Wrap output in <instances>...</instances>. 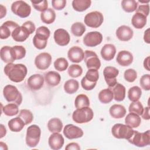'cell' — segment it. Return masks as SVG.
Returning a JSON list of instances; mask_svg holds the SVG:
<instances>
[{
  "label": "cell",
  "mask_w": 150,
  "mask_h": 150,
  "mask_svg": "<svg viewBox=\"0 0 150 150\" xmlns=\"http://www.w3.org/2000/svg\"><path fill=\"white\" fill-rule=\"evenodd\" d=\"M4 73L9 80L13 82L20 83L26 76L28 69L23 64L8 63L4 67Z\"/></svg>",
  "instance_id": "obj_1"
},
{
  "label": "cell",
  "mask_w": 150,
  "mask_h": 150,
  "mask_svg": "<svg viewBox=\"0 0 150 150\" xmlns=\"http://www.w3.org/2000/svg\"><path fill=\"white\" fill-rule=\"evenodd\" d=\"M94 117V112L89 107L77 108L72 114L73 120L78 124H83L90 121Z\"/></svg>",
  "instance_id": "obj_2"
},
{
  "label": "cell",
  "mask_w": 150,
  "mask_h": 150,
  "mask_svg": "<svg viewBox=\"0 0 150 150\" xmlns=\"http://www.w3.org/2000/svg\"><path fill=\"white\" fill-rule=\"evenodd\" d=\"M3 95L5 100L9 103L19 105L22 101V96L18 88L12 85H6L3 90Z\"/></svg>",
  "instance_id": "obj_3"
},
{
  "label": "cell",
  "mask_w": 150,
  "mask_h": 150,
  "mask_svg": "<svg viewBox=\"0 0 150 150\" xmlns=\"http://www.w3.org/2000/svg\"><path fill=\"white\" fill-rule=\"evenodd\" d=\"M41 130L37 125H32L27 128L26 135V144L31 148L35 147L39 142Z\"/></svg>",
  "instance_id": "obj_4"
},
{
  "label": "cell",
  "mask_w": 150,
  "mask_h": 150,
  "mask_svg": "<svg viewBox=\"0 0 150 150\" xmlns=\"http://www.w3.org/2000/svg\"><path fill=\"white\" fill-rule=\"evenodd\" d=\"M128 141L131 144L138 147L149 145L150 144V131L148 130L144 132H139L134 130Z\"/></svg>",
  "instance_id": "obj_5"
},
{
  "label": "cell",
  "mask_w": 150,
  "mask_h": 150,
  "mask_svg": "<svg viewBox=\"0 0 150 150\" xmlns=\"http://www.w3.org/2000/svg\"><path fill=\"white\" fill-rule=\"evenodd\" d=\"M132 127L122 124H115L111 128L112 135L118 139H128L134 132Z\"/></svg>",
  "instance_id": "obj_6"
},
{
  "label": "cell",
  "mask_w": 150,
  "mask_h": 150,
  "mask_svg": "<svg viewBox=\"0 0 150 150\" xmlns=\"http://www.w3.org/2000/svg\"><path fill=\"white\" fill-rule=\"evenodd\" d=\"M11 11L15 15L20 18H25L30 15L31 7L23 1H17L11 5Z\"/></svg>",
  "instance_id": "obj_7"
},
{
  "label": "cell",
  "mask_w": 150,
  "mask_h": 150,
  "mask_svg": "<svg viewBox=\"0 0 150 150\" xmlns=\"http://www.w3.org/2000/svg\"><path fill=\"white\" fill-rule=\"evenodd\" d=\"M104 17L103 14L98 11H93L88 13L84 17V23L88 27L97 28L103 23Z\"/></svg>",
  "instance_id": "obj_8"
},
{
  "label": "cell",
  "mask_w": 150,
  "mask_h": 150,
  "mask_svg": "<svg viewBox=\"0 0 150 150\" xmlns=\"http://www.w3.org/2000/svg\"><path fill=\"white\" fill-rule=\"evenodd\" d=\"M84 60L88 69L98 70L101 67V62L97 54L93 51L86 50L84 52Z\"/></svg>",
  "instance_id": "obj_9"
},
{
  "label": "cell",
  "mask_w": 150,
  "mask_h": 150,
  "mask_svg": "<svg viewBox=\"0 0 150 150\" xmlns=\"http://www.w3.org/2000/svg\"><path fill=\"white\" fill-rule=\"evenodd\" d=\"M103 41L102 34L97 31L90 32L83 38V43L88 47H95Z\"/></svg>",
  "instance_id": "obj_10"
},
{
  "label": "cell",
  "mask_w": 150,
  "mask_h": 150,
  "mask_svg": "<svg viewBox=\"0 0 150 150\" xmlns=\"http://www.w3.org/2000/svg\"><path fill=\"white\" fill-rule=\"evenodd\" d=\"M119 74V70L112 66L105 67L103 70V75L104 77L105 81L109 88L113 87L117 82L116 77Z\"/></svg>",
  "instance_id": "obj_11"
},
{
  "label": "cell",
  "mask_w": 150,
  "mask_h": 150,
  "mask_svg": "<svg viewBox=\"0 0 150 150\" xmlns=\"http://www.w3.org/2000/svg\"><path fill=\"white\" fill-rule=\"evenodd\" d=\"M52 59V56L49 53L43 52L36 56L35 59V64L39 70H46L50 66Z\"/></svg>",
  "instance_id": "obj_12"
},
{
  "label": "cell",
  "mask_w": 150,
  "mask_h": 150,
  "mask_svg": "<svg viewBox=\"0 0 150 150\" xmlns=\"http://www.w3.org/2000/svg\"><path fill=\"white\" fill-rule=\"evenodd\" d=\"M63 134L67 138L73 139L82 137L84 132L79 127L70 124L64 127L63 129Z\"/></svg>",
  "instance_id": "obj_13"
},
{
  "label": "cell",
  "mask_w": 150,
  "mask_h": 150,
  "mask_svg": "<svg viewBox=\"0 0 150 150\" xmlns=\"http://www.w3.org/2000/svg\"><path fill=\"white\" fill-rule=\"evenodd\" d=\"M54 40L59 46H64L67 45L70 40V35L67 30L64 29H57L54 32Z\"/></svg>",
  "instance_id": "obj_14"
},
{
  "label": "cell",
  "mask_w": 150,
  "mask_h": 150,
  "mask_svg": "<svg viewBox=\"0 0 150 150\" xmlns=\"http://www.w3.org/2000/svg\"><path fill=\"white\" fill-rule=\"evenodd\" d=\"M19 26L18 24L12 21L5 22L0 27V38L1 39H8L13 30Z\"/></svg>",
  "instance_id": "obj_15"
},
{
  "label": "cell",
  "mask_w": 150,
  "mask_h": 150,
  "mask_svg": "<svg viewBox=\"0 0 150 150\" xmlns=\"http://www.w3.org/2000/svg\"><path fill=\"white\" fill-rule=\"evenodd\" d=\"M28 87L32 91L40 90L43 86L44 78L39 74H35L29 77L27 81Z\"/></svg>",
  "instance_id": "obj_16"
},
{
  "label": "cell",
  "mask_w": 150,
  "mask_h": 150,
  "mask_svg": "<svg viewBox=\"0 0 150 150\" xmlns=\"http://www.w3.org/2000/svg\"><path fill=\"white\" fill-rule=\"evenodd\" d=\"M30 35L28 29L23 26H19L16 28L12 33V39L18 42H22L25 41Z\"/></svg>",
  "instance_id": "obj_17"
},
{
  "label": "cell",
  "mask_w": 150,
  "mask_h": 150,
  "mask_svg": "<svg viewBox=\"0 0 150 150\" xmlns=\"http://www.w3.org/2000/svg\"><path fill=\"white\" fill-rule=\"evenodd\" d=\"M116 36L121 41H128L133 36L134 32L132 29L126 25L120 26L116 30Z\"/></svg>",
  "instance_id": "obj_18"
},
{
  "label": "cell",
  "mask_w": 150,
  "mask_h": 150,
  "mask_svg": "<svg viewBox=\"0 0 150 150\" xmlns=\"http://www.w3.org/2000/svg\"><path fill=\"white\" fill-rule=\"evenodd\" d=\"M69 59L73 63H80L84 59V52L79 46L71 47L67 52Z\"/></svg>",
  "instance_id": "obj_19"
},
{
  "label": "cell",
  "mask_w": 150,
  "mask_h": 150,
  "mask_svg": "<svg viewBox=\"0 0 150 150\" xmlns=\"http://www.w3.org/2000/svg\"><path fill=\"white\" fill-rule=\"evenodd\" d=\"M64 142L63 137L59 132L53 133L49 138L48 144L50 148L53 150H58L63 147Z\"/></svg>",
  "instance_id": "obj_20"
},
{
  "label": "cell",
  "mask_w": 150,
  "mask_h": 150,
  "mask_svg": "<svg viewBox=\"0 0 150 150\" xmlns=\"http://www.w3.org/2000/svg\"><path fill=\"white\" fill-rule=\"evenodd\" d=\"M132 54L127 50H121L118 52L116 58L117 62L121 66H128L133 62Z\"/></svg>",
  "instance_id": "obj_21"
},
{
  "label": "cell",
  "mask_w": 150,
  "mask_h": 150,
  "mask_svg": "<svg viewBox=\"0 0 150 150\" xmlns=\"http://www.w3.org/2000/svg\"><path fill=\"white\" fill-rule=\"evenodd\" d=\"M100 53L104 60L110 61L114 57L116 53V48L112 44H105L101 48Z\"/></svg>",
  "instance_id": "obj_22"
},
{
  "label": "cell",
  "mask_w": 150,
  "mask_h": 150,
  "mask_svg": "<svg viewBox=\"0 0 150 150\" xmlns=\"http://www.w3.org/2000/svg\"><path fill=\"white\" fill-rule=\"evenodd\" d=\"M113 93V97L117 101H122L125 97V87L121 84L117 83L113 87L109 88Z\"/></svg>",
  "instance_id": "obj_23"
},
{
  "label": "cell",
  "mask_w": 150,
  "mask_h": 150,
  "mask_svg": "<svg viewBox=\"0 0 150 150\" xmlns=\"http://www.w3.org/2000/svg\"><path fill=\"white\" fill-rule=\"evenodd\" d=\"M45 80L46 84L50 87L57 86L61 80L60 74L54 71H50L45 73Z\"/></svg>",
  "instance_id": "obj_24"
},
{
  "label": "cell",
  "mask_w": 150,
  "mask_h": 150,
  "mask_svg": "<svg viewBox=\"0 0 150 150\" xmlns=\"http://www.w3.org/2000/svg\"><path fill=\"white\" fill-rule=\"evenodd\" d=\"M1 59L6 63H13L15 60L13 57L12 48L9 46H4L1 47Z\"/></svg>",
  "instance_id": "obj_25"
},
{
  "label": "cell",
  "mask_w": 150,
  "mask_h": 150,
  "mask_svg": "<svg viewBox=\"0 0 150 150\" xmlns=\"http://www.w3.org/2000/svg\"><path fill=\"white\" fill-rule=\"evenodd\" d=\"M111 116L114 118H122L126 114V109L121 104H114L109 110Z\"/></svg>",
  "instance_id": "obj_26"
},
{
  "label": "cell",
  "mask_w": 150,
  "mask_h": 150,
  "mask_svg": "<svg viewBox=\"0 0 150 150\" xmlns=\"http://www.w3.org/2000/svg\"><path fill=\"white\" fill-rule=\"evenodd\" d=\"M8 125L11 131L18 132L21 131L23 128L25 124L24 121L18 116L17 117L9 120L8 121Z\"/></svg>",
  "instance_id": "obj_27"
},
{
  "label": "cell",
  "mask_w": 150,
  "mask_h": 150,
  "mask_svg": "<svg viewBox=\"0 0 150 150\" xmlns=\"http://www.w3.org/2000/svg\"><path fill=\"white\" fill-rule=\"evenodd\" d=\"M131 23L136 29H142L146 23V17L142 13L136 12L132 17Z\"/></svg>",
  "instance_id": "obj_28"
},
{
  "label": "cell",
  "mask_w": 150,
  "mask_h": 150,
  "mask_svg": "<svg viewBox=\"0 0 150 150\" xmlns=\"http://www.w3.org/2000/svg\"><path fill=\"white\" fill-rule=\"evenodd\" d=\"M125 122L126 125H128L132 128H137L141 124V119L139 115L135 113L130 112L125 117Z\"/></svg>",
  "instance_id": "obj_29"
},
{
  "label": "cell",
  "mask_w": 150,
  "mask_h": 150,
  "mask_svg": "<svg viewBox=\"0 0 150 150\" xmlns=\"http://www.w3.org/2000/svg\"><path fill=\"white\" fill-rule=\"evenodd\" d=\"M47 128L50 132H60L63 128V123L59 118H53L48 121Z\"/></svg>",
  "instance_id": "obj_30"
},
{
  "label": "cell",
  "mask_w": 150,
  "mask_h": 150,
  "mask_svg": "<svg viewBox=\"0 0 150 150\" xmlns=\"http://www.w3.org/2000/svg\"><path fill=\"white\" fill-rule=\"evenodd\" d=\"M40 19L42 21L46 24L52 23L56 19V13L52 8H47L46 11L41 12Z\"/></svg>",
  "instance_id": "obj_31"
},
{
  "label": "cell",
  "mask_w": 150,
  "mask_h": 150,
  "mask_svg": "<svg viewBox=\"0 0 150 150\" xmlns=\"http://www.w3.org/2000/svg\"><path fill=\"white\" fill-rule=\"evenodd\" d=\"M90 0H74L72 2L73 9L78 12H83L87 9L91 5Z\"/></svg>",
  "instance_id": "obj_32"
},
{
  "label": "cell",
  "mask_w": 150,
  "mask_h": 150,
  "mask_svg": "<svg viewBox=\"0 0 150 150\" xmlns=\"http://www.w3.org/2000/svg\"><path fill=\"white\" fill-rule=\"evenodd\" d=\"M79 88V82L74 79H70L66 81L64 84V90L69 94L76 93Z\"/></svg>",
  "instance_id": "obj_33"
},
{
  "label": "cell",
  "mask_w": 150,
  "mask_h": 150,
  "mask_svg": "<svg viewBox=\"0 0 150 150\" xmlns=\"http://www.w3.org/2000/svg\"><path fill=\"white\" fill-rule=\"evenodd\" d=\"M113 98V93L109 88L101 90L98 94V99L103 104L110 103Z\"/></svg>",
  "instance_id": "obj_34"
},
{
  "label": "cell",
  "mask_w": 150,
  "mask_h": 150,
  "mask_svg": "<svg viewBox=\"0 0 150 150\" xmlns=\"http://www.w3.org/2000/svg\"><path fill=\"white\" fill-rule=\"evenodd\" d=\"M74 105L76 108L89 107L90 105L89 98L86 95L84 94H79L75 98Z\"/></svg>",
  "instance_id": "obj_35"
},
{
  "label": "cell",
  "mask_w": 150,
  "mask_h": 150,
  "mask_svg": "<svg viewBox=\"0 0 150 150\" xmlns=\"http://www.w3.org/2000/svg\"><path fill=\"white\" fill-rule=\"evenodd\" d=\"M142 95V90L138 86L131 87L128 91V97L132 102L138 101Z\"/></svg>",
  "instance_id": "obj_36"
},
{
  "label": "cell",
  "mask_w": 150,
  "mask_h": 150,
  "mask_svg": "<svg viewBox=\"0 0 150 150\" xmlns=\"http://www.w3.org/2000/svg\"><path fill=\"white\" fill-rule=\"evenodd\" d=\"M2 111L4 114L7 116H14L19 112L18 105L15 103L8 104L2 108Z\"/></svg>",
  "instance_id": "obj_37"
},
{
  "label": "cell",
  "mask_w": 150,
  "mask_h": 150,
  "mask_svg": "<svg viewBox=\"0 0 150 150\" xmlns=\"http://www.w3.org/2000/svg\"><path fill=\"white\" fill-rule=\"evenodd\" d=\"M123 10L127 12H132L137 9L138 2L134 0H123L121 2Z\"/></svg>",
  "instance_id": "obj_38"
},
{
  "label": "cell",
  "mask_w": 150,
  "mask_h": 150,
  "mask_svg": "<svg viewBox=\"0 0 150 150\" xmlns=\"http://www.w3.org/2000/svg\"><path fill=\"white\" fill-rule=\"evenodd\" d=\"M86 31V27L81 22H75L71 26V32L72 34L77 37L81 36Z\"/></svg>",
  "instance_id": "obj_39"
},
{
  "label": "cell",
  "mask_w": 150,
  "mask_h": 150,
  "mask_svg": "<svg viewBox=\"0 0 150 150\" xmlns=\"http://www.w3.org/2000/svg\"><path fill=\"white\" fill-rule=\"evenodd\" d=\"M50 32L49 29L44 26H42L39 27L36 30L35 36L43 40H47L50 37Z\"/></svg>",
  "instance_id": "obj_40"
},
{
  "label": "cell",
  "mask_w": 150,
  "mask_h": 150,
  "mask_svg": "<svg viewBox=\"0 0 150 150\" xmlns=\"http://www.w3.org/2000/svg\"><path fill=\"white\" fill-rule=\"evenodd\" d=\"M67 73L70 77L73 78H77L82 74L83 69L79 64H73L69 67Z\"/></svg>",
  "instance_id": "obj_41"
},
{
  "label": "cell",
  "mask_w": 150,
  "mask_h": 150,
  "mask_svg": "<svg viewBox=\"0 0 150 150\" xmlns=\"http://www.w3.org/2000/svg\"><path fill=\"white\" fill-rule=\"evenodd\" d=\"M13 55L15 60H20L23 59L26 55V49L22 46H14L12 47Z\"/></svg>",
  "instance_id": "obj_42"
},
{
  "label": "cell",
  "mask_w": 150,
  "mask_h": 150,
  "mask_svg": "<svg viewBox=\"0 0 150 150\" xmlns=\"http://www.w3.org/2000/svg\"><path fill=\"white\" fill-rule=\"evenodd\" d=\"M18 117H20L24 121L25 125L30 124L33 120V114L30 110L26 109L21 110L20 111Z\"/></svg>",
  "instance_id": "obj_43"
},
{
  "label": "cell",
  "mask_w": 150,
  "mask_h": 150,
  "mask_svg": "<svg viewBox=\"0 0 150 150\" xmlns=\"http://www.w3.org/2000/svg\"><path fill=\"white\" fill-rule=\"evenodd\" d=\"M69 66L67 60L64 57H59L54 62V67L56 70L63 71L67 69Z\"/></svg>",
  "instance_id": "obj_44"
},
{
  "label": "cell",
  "mask_w": 150,
  "mask_h": 150,
  "mask_svg": "<svg viewBox=\"0 0 150 150\" xmlns=\"http://www.w3.org/2000/svg\"><path fill=\"white\" fill-rule=\"evenodd\" d=\"M128 110L129 112L135 113L139 115H141L143 112L144 107L140 101H136L130 104Z\"/></svg>",
  "instance_id": "obj_45"
},
{
  "label": "cell",
  "mask_w": 150,
  "mask_h": 150,
  "mask_svg": "<svg viewBox=\"0 0 150 150\" xmlns=\"http://www.w3.org/2000/svg\"><path fill=\"white\" fill-rule=\"evenodd\" d=\"M84 77L91 82H97L99 78V73L98 70L94 69H88Z\"/></svg>",
  "instance_id": "obj_46"
},
{
  "label": "cell",
  "mask_w": 150,
  "mask_h": 150,
  "mask_svg": "<svg viewBox=\"0 0 150 150\" xmlns=\"http://www.w3.org/2000/svg\"><path fill=\"white\" fill-rule=\"evenodd\" d=\"M124 77L126 81L129 83H132L137 78V73L134 69H128L124 71Z\"/></svg>",
  "instance_id": "obj_47"
},
{
  "label": "cell",
  "mask_w": 150,
  "mask_h": 150,
  "mask_svg": "<svg viewBox=\"0 0 150 150\" xmlns=\"http://www.w3.org/2000/svg\"><path fill=\"white\" fill-rule=\"evenodd\" d=\"M139 83L142 89L146 91L149 90H150V75L149 74H146L143 75L140 79Z\"/></svg>",
  "instance_id": "obj_48"
},
{
  "label": "cell",
  "mask_w": 150,
  "mask_h": 150,
  "mask_svg": "<svg viewBox=\"0 0 150 150\" xmlns=\"http://www.w3.org/2000/svg\"><path fill=\"white\" fill-rule=\"evenodd\" d=\"M30 2L33 8L38 11L42 12L47 9L48 4H47V1L46 0H44L40 2H36V1H31Z\"/></svg>",
  "instance_id": "obj_49"
},
{
  "label": "cell",
  "mask_w": 150,
  "mask_h": 150,
  "mask_svg": "<svg viewBox=\"0 0 150 150\" xmlns=\"http://www.w3.org/2000/svg\"><path fill=\"white\" fill-rule=\"evenodd\" d=\"M33 43L34 46L39 50L44 49L47 45V40H43L38 38L35 35L33 38Z\"/></svg>",
  "instance_id": "obj_50"
},
{
  "label": "cell",
  "mask_w": 150,
  "mask_h": 150,
  "mask_svg": "<svg viewBox=\"0 0 150 150\" xmlns=\"http://www.w3.org/2000/svg\"><path fill=\"white\" fill-rule=\"evenodd\" d=\"M97 82H91L87 80L84 77L81 79V85L82 87L86 90H91L96 86Z\"/></svg>",
  "instance_id": "obj_51"
},
{
  "label": "cell",
  "mask_w": 150,
  "mask_h": 150,
  "mask_svg": "<svg viewBox=\"0 0 150 150\" xmlns=\"http://www.w3.org/2000/svg\"><path fill=\"white\" fill-rule=\"evenodd\" d=\"M53 8L57 11L62 10L66 5V1L65 0H53L52 1Z\"/></svg>",
  "instance_id": "obj_52"
},
{
  "label": "cell",
  "mask_w": 150,
  "mask_h": 150,
  "mask_svg": "<svg viewBox=\"0 0 150 150\" xmlns=\"http://www.w3.org/2000/svg\"><path fill=\"white\" fill-rule=\"evenodd\" d=\"M136 12L142 13V15H145L147 17L149 15V6L148 4H144V5H140L138 8L136 9Z\"/></svg>",
  "instance_id": "obj_53"
},
{
  "label": "cell",
  "mask_w": 150,
  "mask_h": 150,
  "mask_svg": "<svg viewBox=\"0 0 150 150\" xmlns=\"http://www.w3.org/2000/svg\"><path fill=\"white\" fill-rule=\"evenodd\" d=\"M22 26L26 27L28 29V30L29 31L30 34L33 33L35 30V28H36L35 25L34 23L30 21H28L24 22L22 24Z\"/></svg>",
  "instance_id": "obj_54"
},
{
  "label": "cell",
  "mask_w": 150,
  "mask_h": 150,
  "mask_svg": "<svg viewBox=\"0 0 150 150\" xmlns=\"http://www.w3.org/2000/svg\"><path fill=\"white\" fill-rule=\"evenodd\" d=\"M65 149H66V150H80V146L76 142H71V143L68 144L66 145Z\"/></svg>",
  "instance_id": "obj_55"
},
{
  "label": "cell",
  "mask_w": 150,
  "mask_h": 150,
  "mask_svg": "<svg viewBox=\"0 0 150 150\" xmlns=\"http://www.w3.org/2000/svg\"><path fill=\"white\" fill-rule=\"evenodd\" d=\"M142 117L143 119L146 120H148L150 119V115H149V106L146 107L144 108L143 112L141 114Z\"/></svg>",
  "instance_id": "obj_56"
},
{
  "label": "cell",
  "mask_w": 150,
  "mask_h": 150,
  "mask_svg": "<svg viewBox=\"0 0 150 150\" xmlns=\"http://www.w3.org/2000/svg\"><path fill=\"white\" fill-rule=\"evenodd\" d=\"M149 28H148L144 32V40L145 42V43L149 44L150 43V36H149Z\"/></svg>",
  "instance_id": "obj_57"
},
{
  "label": "cell",
  "mask_w": 150,
  "mask_h": 150,
  "mask_svg": "<svg viewBox=\"0 0 150 150\" xmlns=\"http://www.w3.org/2000/svg\"><path fill=\"white\" fill-rule=\"evenodd\" d=\"M6 14V9L5 6L2 5H0V18L2 19Z\"/></svg>",
  "instance_id": "obj_58"
},
{
  "label": "cell",
  "mask_w": 150,
  "mask_h": 150,
  "mask_svg": "<svg viewBox=\"0 0 150 150\" xmlns=\"http://www.w3.org/2000/svg\"><path fill=\"white\" fill-rule=\"evenodd\" d=\"M149 62V56H148L145 59V60L144 61V67L148 71H150Z\"/></svg>",
  "instance_id": "obj_59"
},
{
  "label": "cell",
  "mask_w": 150,
  "mask_h": 150,
  "mask_svg": "<svg viewBox=\"0 0 150 150\" xmlns=\"http://www.w3.org/2000/svg\"><path fill=\"white\" fill-rule=\"evenodd\" d=\"M1 137L0 138H3L6 134V129L3 124H1Z\"/></svg>",
  "instance_id": "obj_60"
}]
</instances>
